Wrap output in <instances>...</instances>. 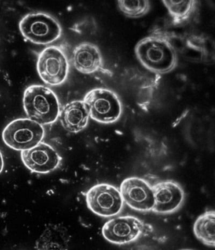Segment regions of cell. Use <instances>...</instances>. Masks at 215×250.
Masks as SVG:
<instances>
[{
    "label": "cell",
    "mask_w": 215,
    "mask_h": 250,
    "mask_svg": "<svg viewBox=\"0 0 215 250\" xmlns=\"http://www.w3.org/2000/svg\"><path fill=\"white\" fill-rule=\"evenodd\" d=\"M20 157L28 169L39 174L55 171L62 161V157L52 146L42 142L31 149L20 152Z\"/></svg>",
    "instance_id": "cell-11"
},
{
    "label": "cell",
    "mask_w": 215,
    "mask_h": 250,
    "mask_svg": "<svg viewBox=\"0 0 215 250\" xmlns=\"http://www.w3.org/2000/svg\"><path fill=\"white\" fill-rule=\"evenodd\" d=\"M124 203L139 212L152 211L155 204L154 190L147 181L130 177L122 181L119 189Z\"/></svg>",
    "instance_id": "cell-8"
},
{
    "label": "cell",
    "mask_w": 215,
    "mask_h": 250,
    "mask_svg": "<svg viewBox=\"0 0 215 250\" xmlns=\"http://www.w3.org/2000/svg\"><path fill=\"white\" fill-rule=\"evenodd\" d=\"M143 228L140 219L126 215L109 220L103 226L102 232L109 242L121 245L136 241L143 232Z\"/></svg>",
    "instance_id": "cell-9"
},
{
    "label": "cell",
    "mask_w": 215,
    "mask_h": 250,
    "mask_svg": "<svg viewBox=\"0 0 215 250\" xmlns=\"http://www.w3.org/2000/svg\"><path fill=\"white\" fill-rule=\"evenodd\" d=\"M82 101L89 112L90 118L101 124H115L119 120L123 112L119 96L107 88L90 90Z\"/></svg>",
    "instance_id": "cell-3"
},
{
    "label": "cell",
    "mask_w": 215,
    "mask_h": 250,
    "mask_svg": "<svg viewBox=\"0 0 215 250\" xmlns=\"http://www.w3.org/2000/svg\"><path fill=\"white\" fill-rule=\"evenodd\" d=\"M4 168V159L2 153L0 151V174L3 171Z\"/></svg>",
    "instance_id": "cell-18"
},
{
    "label": "cell",
    "mask_w": 215,
    "mask_h": 250,
    "mask_svg": "<svg viewBox=\"0 0 215 250\" xmlns=\"http://www.w3.org/2000/svg\"><path fill=\"white\" fill-rule=\"evenodd\" d=\"M86 202L92 212L105 218L117 215L124 208L119 189L107 183L90 188L86 193Z\"/></svg>",
    "instance_id": "cell-6"
},
{
    "label": "cell",
    "mask_w": 215,
    "mask_h": 250,
    "mask_svg": "<svg viewBox=\"0 0 215 250\" xmlns=\"http://www.w3.org/2000/svg\"><path fill=\"white\" fill-rule=\"evenodd\" d=\"M195 236L208 247L215 245V212L208 210L195 220L193 228Z\"/></svg>",
    "instance_id": "cell-16"
},
{
    "label": "cell",
    "mask_w": 215,
    "mask_h": 250,
    "mask_svg": "<svg viewBox=\"0 0 215 250\" xmlns=\"http://www.w3.org/2000/svg\"><path fill=\"white\" fill-rule=\"evenodd\" d=\"M62 126L69 132L77 133L89 124L90 115L83 101H74L64 105L59 114Z\"/></svg>",
    "instance_id": "cell-13"
},
{
    "label": "cell",
    "mask_w": 215,
    "mask_h": 250,
    "mask_svg": "<svg viewBox=\"0 0 215 250\" xmlns=\"http://www.w3.org/2000/svg\"><path fill=\"white\" fill-rule=\"evenodd\" d=\"M70 236L60 224H49L36 241L35 250H68Z\"/></svg>",
    "instance_id": "cell-14"
},
{
    "label": "cell",
    "mask_w": 215,
    "mask_h": 250,
    "mask_svg": "<svg viewBox=\"0 0 215 250\" xmlns=\"http://www.w3.org/2000/svg\"><path fill=\"white\" fill-rule=\"evenodd\" d=\"M73 63L75 68L83 74L96 73L111 74L105 68L104 58L99 47L91 42H82L75 47L73 52Z\"/></svg>",
    "instance_id": "cell-12"
},
{
    "label": "cell",
    "mask_w": 215,
    "mask_h": 250,
    "mask_svg": "<svg viewBox=\"0 0 215 250\" xmlns=\"http://www.w3.org/2000/svg\"><path fill=\"white\" fill-rule=\"evenodd\" d=\"M169 32L154 30L142 39L135 47L137 60L144 68L156 74H167L178 65L177 51Z\"/></svg>",
    "instance_id": "cell-1"
},
{
    "label": "cell",
    "mask_w": 215,
    "mask_h": 250,
    "mask_svg": "<svg viewBox=\"0 0 215 250\" xmlns=\"http://www.w3.org/2000/svg\"><path fill=\"white\" fill-rule=\"evenodd\" d=\"M118 8L124 16L130 19H138L147 15L150 10L148 0H118Z\"/></svg>",
    "instance_id": "cell-17"
},
{
    "label": "cell",
    "mask_w": 215,
    "mask_h": 250,
    "mask_svg": "<svg viewBox=\"0 0 215 250\" xmlns=\"http://www.w3.org/2000/svg\"><path fill=\"white\" fill-rule=\"evenodd\" d=\"M69 62L61 47H46L39 55L37 70L44 83L50 85H61L67 79Z\"/></svg>",
    "instance_id": "cell-7"
},
{
    "label": "cell",
    "mask_w": 215,
    "mask_h": 250,
    "mask_svg": "<svg viewBox=\"0 0 215 250\" xmlns=\"http://www.w3.org/2000/svg\"><path fill=\"white\" fill-rule=\"evenodd\" d=\"M44 133L42 125L29 118H19L6 125L2 138L6 146L21 152L31 149L41 142Z\"/></svg>",
    "instance_id": "cell-4"
},
{
    "label": "cell",
    "mask_w": 215,
    "mask_h": 250,
    "mask_svg": "<svg viewBox=\"0 0 215 250\" xmlns=\"http://www.w3.org/2000/svg\"><path fill=\"white\" fill-rule=\"evenodd\" d=\"M19 28L22 36L34 44H50L61 35L58 21L43 13L27 15L20 21Z\"/></svg>",
    "instance_id": "cell-5"
},
{
    "label": "cell",
    "mask_w": 215,
    "mask_h": 250,
    "mask_svg": "<svg viewBox=\"0 0 215 250\" xmlns=\"http://www.w3.org/2000/svg\"><path fill=\"white\" fill-rule=\"evenodd\" d=\"M23 104L29 119L41 125L53 124L59 116L60 105L57 95L43 85L27 87L23 94Z\"/></svg>",
    "instance_id": "cell-2"
},
{
    "label": "cell",
    "mask_w": 215,
    "mask_h": 250,
    "mask_svg": "<svg viewBox=\"0 0 215 250\" xmlns=\"http://www.w3.org/2000/svg\"><path fill=\"white\" fill-rule=\"evenodd\" d=\"M162 3L168 10L174 26L188 22L198 5V1L195 0H163Z\"/></svg>",
    "instance_id": "cell-15"
},
{
    "label": "cell",
    "mask_w": 215,
    "mask_h": 250,
    "mask_svg": "<svg viewBox=\"0 0 215 250\" xmlns=\"http://www.w3.org/2000/svg\"><path fill=\"white\" fill-rule=\"evenodd\" d=\"M155 204L153 212L167 215L177 212L184 203L185 192L179 183L172 180L162 181L153 185Z\"/></svg>",
    "instance_id": "cell-10"
},
{
    "label": "cell",
    "mask_w": 215,
    "mask_h": 250,
    "mask_svg": "<svg viewBox=\"0 0 215 250\" xmlns=\"http://www.w3.org/2000/svg\"></svg>",
    "instance_id": "cell-19"
}]
</instances>
